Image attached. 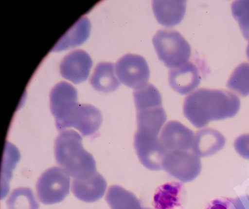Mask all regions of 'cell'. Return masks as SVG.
I'll return each mask as SVG.
<instances>
[{
  "label": "cell",
  "instance_id": "cell-1",
  "mask_svg": "<svg viewBox=\"0 0 249 209\" xmlns=\"http://www.w3.org/2000/svg\"><path fill=\"white\" fill-rule=\"evenodd\" d=\"M240 108V99L234 93L200 88L185 98L183 112L194 127L200 129L212 121L234 117Z\"/></svg>",
  "mask_w": 249,
  "mask_h": 209
},
{
  "label": "cell",
  "instance_id": "cell-2",
  "mask_svg": "<svg viewBox=\"0 0 249 209\" xmlns=\"http://www.w3.org/2000/svg\"><path fill=\"white\" fill-rule=\"evenodd\" d=\"M57 164L73 179H85L96 172L95 160L83 147L81 136L76 131L64 130L55 141Z\"/></svg>",
  "mask_w": 249,
  "mask_h": 209
},
{
  "label": "cell",
  "instance_id": "cell-3",
  "mask_svg": "<svg viewBox=\"0 0 249 209\" xmlns=\"http://www.w3.org/2000/svg\"><path fill=\"white\" fill-rule=\"evenodd\" d=\"M160 61L171 69L188 62L191 56V47L178 32L173 30H160L153 38Z\"/></svg>",
  "mask_w": 249,
  "mask_h": 209
},
{
  "label": "cell",
  "instance_id": "cell-4",
  "mask_svg": "<svg viewBox=\"0 0 249 209\" xmlns=\"http://www.w3.org/2000/svg\"><path fill=\"white\" fill-rule=\"evenodd\" d=\"M161 130L138 128L134 135V148L140 162L145 168L153 171L162 169L165 152L160 143Z\"/></svg>",
  "mask_w": 249,
  "mask_h": 209
},
{
  "label": "cell",
  "instance_id": "cell-5",
  "mask_svg": "<svg viewBox=\"0 0 249 209\" xmlns=\"http://www.w3.org/2000/svg\"><path fill=\"white\" fill-rule=\"evenodd\" d=\"M70 178L63 170L57 167L46 170L38 179L36 190L39 200L44 205L62 201L70 192Z\"/></svg>",
  "mask_w": 249,
  "mask_h": 209
},
{
  "label": "cell",
  "instance_id": "cell-6",
  "mask_svg": "<svg viewBox=\"0 0 249 209\" xmlns=\"http://www.w3.org/2000/svg\"><path fill=\"white\" fill-rule=\"evenodd\" d=\"M162 168L170 175L183 183L195 180L201 170L199 157L188 151H176L165 154Z\"/></svg>",
  "mask_w": 249,
  "mask_h": 209
},
{
  "label": "cell",
  "instance_id": "cell-7",
  "mask_svg": "<svg viewBox=\"0 0 249 209\" xmlns=\"http://www.w3.org/2000/svg\"><path fill=\"white\" fill-rule=\"evenodd\" d=\"M103 122L100 111L92 105L74 104L65 116L61 125V131L73 127L80 131L84 136L94 134Z\"/></svg>",
  "mask_w": 249,
  "mask_h": 209
},
{
  "label": "cell",
  "instance_id": "cell-8",
  "mask_svg": "<svg viewBox=\"0 0 249 209\" xmlns=\"http://www.w3.org/2000/svg\"><path fill=\"white\" fill-rule=\"evenodd\" d=\"M115 72L124 85L135 89L146 85L150 76L145 59L132 54L124 55L117 62Z\"/></svg>",
  "mask_w": 249,
  "mask_h": 209
},
{
  "label": "cell",
  "instance_id": "cell-9",
  "mask_svg": "<svg viewBox=\"0 0 249 209\" xmlns=\"http://www.w3.org/2000/svg\"><path fill=\"white\" fill-rule=\"evenodd\" d=\"M193 131L178 121H171L163 127L160 141L165 154L172 152L188 151L192 149Z\"/></svg>",
  "mask_w": 249,
  "mask_h": 209
},
{
  "label": "cell",
  "instance_id": "cell-10",
  "mask_svg": "<svg viewBox=\"0 0 249 209\" xmlns=\"http://www.w3.org/2000/svg\"><path fill=\"white\" fill-rule=\"evenodd\" d=\"M91 58L83 50H76L65 56L60 64L62 76L75 84L88 78L92 67Z\"/></svg>",
  "mask_w": 249,
  "mask_h": 209
},
{
  "label": "cell",
  "instance_id": "cell-11",
  "mask_svg": "<svg viewBox=\"0 0 249 209\" xmlns=\"http://www.w3.org/2000/svg\"><path fill=\"white\" fill-rule=\"evenodd\" d=\"M187 201L186 190L180 182L166 183L160 186L154 194V209H185Z\"/></svg>",
  "mask_w": 249,
  "mask_h": 209
},
{
  "label": "cell",
  "instance_id": "cell-12",
  "mask_svg": "<svg viewBox=\"0 0 249 209\" xmlns=\"http://www.w3.org/2000/svg\"><path fill=\"white\" fill-rule=\"evenodd\" d=\"M201 77L200 71L194 63L188 62L179 67L171 69L169 73V82L176 92L185 95L200 84Z\"/></svg>",
  "mask_w": 249,
  "mask_h": 209
},
{
  "label": "cell",
  "instance_id": "cell-13",
  "mask_svg": "<svg viewBox=\"0 0 249 209\" xmlns=\"http://www.w3.org/2000/svg\"><path fill=\"white\" fill-rule=\"evenodd\" d=\"M107 187L104 177L97 171L85 179H73L72 191L76 198L85 202H96L104 195Z\"/></svg>",
  "mask_w": 249,
  "mask_h": 209
},
{
  "label": "cell",
  "instance_id": "cell-14",
  "mask_svg": "<svg viewBox=\"0 0 249 209\" xmlns=\"http://www.w3.org/2000/svg\"><path fill=\"white\" fill-rule=\"evenodd\" d=\"M226 140L218 131L210 128L201 129L195 134L193 152L200 157L215 154L224 147Z\"/></svg>",
  "mask_w": 249,
  "mask_h": 209
},
{
  "label": "cell",
  "instance_id": "cell-15",
  "mask_svg": "<svg viewBox=\"0 0 249 209\" xmlns=\"http://www.w3.org/2000/svg\"><path fill=\"white\" fill-rule=\"evenodd\" d=\"M152 8L158 22L171 27L180 23L184 17L186 1H153Z\"/></svg>",
  "mask_w": 249,
  "mask_h": 209
},
{
  "label": "cell",
  "instance_id": "cell-16",
  "mask_svg": "<svg viewBox=\"0 0 249 209\" xmlns=\"http://www.w3.org/2000/svg\"><path fill=\"white\" fill-rule=\"evenodd\" d=\"M78 101L76 89L70 83L61 82L53 87L50 93V109L55 122L69 106Z\"/></svg>",
  "mask_w": 249,
  "mask_h": 209
},
{
  "label": "cell",
  "instance_id": "cell-17",
  "mask_svg": "<svg viewBox=\"0 0 249 209\" xmlns=\"http://www.w3.org/2000/svg\"><path fill=\"white\" fill-rule=\"evenodd\" d=\"M114 65L111 63H99L91 76V86L98 92H114L120 87V82L117 78Z\"/></svg>",
  "mask_w": 249,
  "mask_h": 209
},
{
  "label": "cell",
  "instance_id": "cell-18",
  "mask_svg": "<svg viewBox=\"0 0 249 209\" xmlns=\"http://www.w3.org/2000/svg\"><path fill=\"white\" fill-rule=\"evenodd\" d=\"M90 32V23L82 17L58 41L52 51H60L80 45L87 40Z\"/></svg>",
  "mask_w": 249,
  "mask_h": 209
},
{
  "label": "cell",
  "instance_id": "cell-19",
  "mask_svg": "<svg viewBox=\"0 0 249 209\" xmlns=\"http://www.w3.org/2000/svg\"><path fill=\"white\" fill-rule=\"evenodd\" d=\"M106 200L111 209H143L137 197L119 186L109 188Z\"/></svg>",
  "mask_w": 249,
  "mask_h": 209
},
{
  "label": "cell",
  "instance_id": "cell-20",
  "mask_svg": "<svg viewBox=\"0 0 249 209\" xmlns=\"http://www.w3.org/2000/svg\"><path fill=\"white\" fill-rule=\"evenodd\" d=\"M133 95L136 111L150 107L162 106L161 94L150 83L135 89Z\"/></svg>",
  "mask_w": 249,
  "mask_h": 209
},
{
  "label": "cell",
  "instance_id": "cell-21",
  "mask_svg": "<svg viewBox=\"0 0 249 209\" xmlns=\"http://www.w3.org/2000/svg\"><path fill=\"white\" fill-rule=\"evenodd\" d=\"M227 87L243 97L249 95V63H242L236 68L228 81Z\"/></svg>",
  "mask_w": 249,
  "mask_h": 209
},
{
  "label": "cell",
  "instance_id": "cell-22",
  "mask_svg": "<svg viewBox=\"0 0 249 209\" xmlns=\"http://www.w3.org/2000/svg\"><path fill=\"white\" fill-rule=\"evenodd\" d=\"M7 206L8 209H38L39 207L32 190L25 188L16 189L12 192Z\"/></svg>",
  "mask_w": 249,
  "mask_h": 209
},
{
  "label": "cell",
  "instance_id": "cell-23",
  "mask_svg": "<svg viewBox=\"0 0 249 209\" xmlns=\"http://www.w3.org/2000/svg\"><path fill=\"white\" fill-rule=\"evenodd\" d=\"M232 13L238 22L244 37L249 38V1H236L232 4Z\"/></svg>",
  "mask_w": 249,
  "mask_h": 209
},
{
  "label": "cell",
  "instance_id": "cell-24",
  "mask_svg": "<svg viewBox=\"0 0 249 209\" xmlns=\"http://www.w3.org/2000/svg\"><path fill=\"white\" fill-rule=\"evenodd\" d=\"M234 147L240 156L249 160V133L238 137L234 142Z\"/></svg>",
  "mask_w": 249,
  "mask_h": 209
},
{
  "label": "cell",
  "instance_id": "cell-25",
  "mask_svg": "<svg viewBox=\"0 0 249 209\" xmlns=\"http://www.w3.org/2000/svg\"><path fill=\"white\" fill-rule=\"evenodd\" d=\"M204 209H236L232 199L217 198L209 202Z\"/></svg>",
  "mask_w": 249,
  "mask_h": 209
},
{
  "label": "cell",
  "instance_id": "cell-26",
  "mask_svg": "<svg viewBox=\"0 0 249 209\" xmlns=\"http://www.w3.org/2000/svg\"><path fill=\"white\" fill-rule=\"evenodd\" d=\"M236 209H249V195H245L232 199Z\"/></svg>",
  "mask_w": 249,
  "mask_h": 209
},
{
  "label": "cell",
  "instance_id": "cell-27",
  "mask_svg": "<svg viewBox=\"0 0 249 209\" xmlns=\"http://www.w3.org/2000/svg\"><path fill=\"white\" fill-rule=\"evenodd\" d=\"M248 40L249 41V38ZM246 52H247V57H248V59L249 60V41L248 45L247 48Z\"/></svg>",
  "mask_w": 249,
  "mask_h": 209
}]
</instances>
